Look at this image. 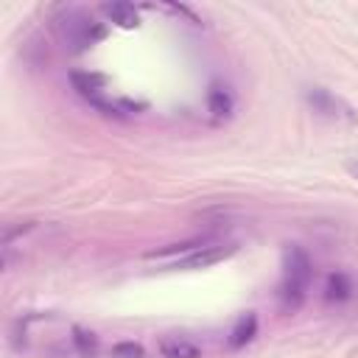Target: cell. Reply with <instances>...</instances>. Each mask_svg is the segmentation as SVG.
Listing matches in <instances>:
<instances>
[{"label": "cell", "mask_w": 358, "mask_h": 358, "mask_svg": "<svg viewBox=\"0 0 358 358\" xmlns=\"http://www.w3.org/2000/svg\"><path fill=\"white\" fill-rule=\"evenodd\" d=\"M255 333H257V316H255V313L241 316L238 324H235L232 333H229V347H243L246 341L255 338Z\"/></svg>", "instance_id": "8"}, {"label": "cell", "mask_w": 358, "mask_h": 358, "mask_svg": "<svg viewBox=\"0 0 358 358\" xmlns=\"http://www.w3.org/2000/svg\"><path fill=\"white\" fill-rule=\"evenodd\" d=\"M305 95H308V103H310L316 112L327 115V117H344V120H350V123L358 120V115L352 112V106H347L341 98H336L333 92L322 90V87H310Z\"/></svg>", "instance_id": "3"}, {"label": "cell", "mask_w": 358, "mask_h": 358, "mask_svg": "<svg viewBox=\"0 0 358 358\" xmlns=\"http://www.w3.org/2000/svg\"><path fill=\"white\" fill-rule=\"evenodd\" d=\"M73 344H76V350H78L81 355H87V358L98 352V338H95V333H87V330H81V327L73 330Z\"/></svg>", "instance_id": "10"}, {"label": "cell", "mask_w": 358, "mask_h": 358, "mask_svg": "<svg viewBox=\"0 0 358 358\" xmlns=\"http://www.w3.org/2000/svg\"><path fill=\"white\" fill-rule=\"evenodd\" d=\"M207 101H210V112H213L215 117H227V115L232 112V98H229V92L221 90V87H213L210 95H207Z\"/></svg>", "instance_id": "9"}, {"label": "cell", "mask_w": 358, "mask_h": 358, "mask_svg": "<svg viewBox=\"0 0 358 358\" xmlns=\"http://www.w3.org/2000/svg\"><path fill=\"white\" fill-rule=\"evenodd\" d=\"M352 291H355L352 288V280L347 274H341V271H333L327 277V282H324V296L330 302H347L352 296Z\"/></svg>", "instance_id": "7"}, {"label": "cell", "mask_w": 358, "mask_h": 358, "mask_svg": "<svg viewBox=\"0 0 358 358\" xmlns=\"http://www.w3.org/2000/svg\"><path fill=\"white\" fill-rule=\"evenodd\" d=\"M101 11H103V17L109 22H115L120 28H137L140 25V14H137V8L131 3H103Z\"/></svg>", "instance_id": "6"}, {"label": "cell", "mask_w": 358, "mask_h": 358, "mask_svg": "<svg viewBox=\"0 0 358 358\" xmlns=\"http://www.w3.org/2000/svg\"><path fill=\"white\" fill-rule=\"evenodd\" d=\"M310 277H313L310 257L296 246L288 249V255H285V280H282V288H280L282 308L294 310V308L302 305V299L308 294V285H310Z\"/></svg>", "instance_id": "1"}, {"label": "cell", "mask_w": 358, "mask_h": 358, "mask_svg": "<svg viewBox=\"0 0 358 358\" xmlns=\"http://www.w3.org/2000/svg\"><path fill=\"white\" fill-rule=\"evenodd\" d=\"M232 252H235V246H201L199 252L171 263V268H204V266H213V263L229 257Z\"/></svg>", "instance_id": "4"}, {"label": "cell", "mask_w": 358, "mask_h": 358, "mask_svg": "<svg viewBox=\"0 0 358 358\" xmlns=\"http://www.w3.org/2000/svg\"><path fill=\"white\" fill-rule=\"evenodd\" d=\"M159 352L165 358H201V347L185 336H165L159 341Z\"/></svg>", "instance_id": "5"}, {"label": "cell", "mask_w": 358, "mask_h": 358, "mask_svg": "<svg viewBox=\"0 0 358 358\" xmlns=\"http://www.w3.org/2000/svg\"><path fill=\"white\" fill-rule=\"evenodd\" d=\"M112 358H145V350L137 341H117L112 347Z\"/></svg>", "instance_id": "11"}, {"label": "cell", "mask_w": 358, "mask_h": 358, "mask_svg": "<svg viewBox=\"0 0 358 358\" xmlns=\"http://www.w3.org/2000/svg\"><path fill=\"white\" fill-rule=\"evenodd\" d=\"M347 171H350V176L358 179V159H350V162H347Z\"/></svg>", "instance_id": "12"}, {"label": "cell", "mask_w": 358, "mask_h": 358, "mask_svg": "<svg viewBox=\"0 0 358 358\" xmlns=\"http://www.w3.org/2000/svg\"><path fill=\"white\" fill-rule=\"evenodd\" d=\"M56 25H59L62 36H64L70 45H76V48H87V45H92L95 39L103 36V28H101L98 22H92L90 17L78 14V11H64V17H62Z\"/></svg>", "instance_id": "2"}]
</instances>
